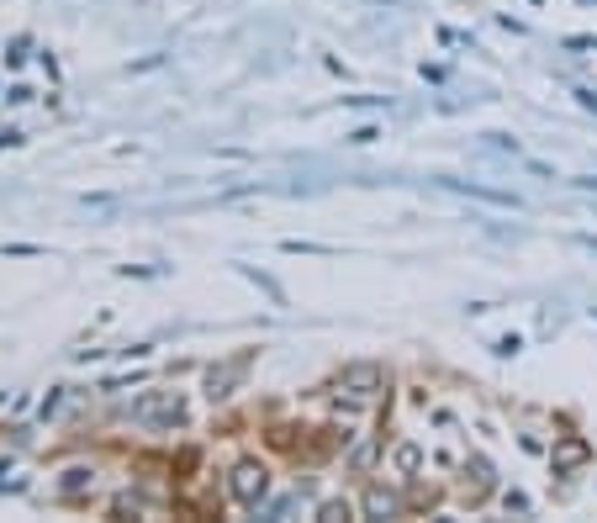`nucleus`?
<instances>
[{
  "mask_svg": "<svg viewBox=\"0 0 597 523\" xmlns=\"http://www.w3.org/2000/svg\"><path fill=\"white\" fill-rule=\"evenodd\" d=\"M391 391V376H386V365H370V360H354V365H344L339 376H333V391L328 397L344 407V413H360L365 402H376V397H386Z\"/></svg>",
  "mask_w": 597,
  "mask_h": 523,
  "instance_id": "obj_1",
  "label": "nucleus"
},
{
  "mask_svg": "<svg viewBox=\"0 0 597 523\" xmlns=\"http://www.w3.org/2000/svg\"><path fill=\"white\" fill-rule=\"evenodd\" d=\"M133 418L143 428H154V434H180V428H191V407H185L180 391H154V397H143L133 407Z\"/></svg>",
  "mask_w": 597,
  "mask_h": 523,
  "instance_id": "obj_2",
  "label": "nucleus"
},
{
  "mask_svg": "<svg viewBox=\"0 0 597 523\" xmlns=\"http://www.w3.org/2000/svg\"><path fill=\"white\" fill-rule=\"evenodd\" d=\"M228 497L238 502V508H259V502L270 497V465L259 455H244L228 465Z\"/></svg>",
  "mask_w": 597,
  "mask_h": 523,
  "instance_id": "obj_3",
  "label": "nucleus"
},
{
  "mask_svg": "<svg viewBox=\"0 0 597 523\" xmlns=\"http://www.w3.org/2000/svg\"><path fill=\"white\" fill-rule=\"evenodd\" d=\"M360 513L365 518H402L407 513V497L397 487H386V481H370V487L360 492Z\"/></svg>",
  "mask_w": 597,
  "mask_h": 523,
  "instance_id": "obj_4",
  "label": "nucleus"
},
{
  "mask_svg": "<svg viewBox=\"0 0 597 523\" xmlns=\"http://www.w3.org/2000/svg\"><path fill=\"white\" fill-rule=\"evenodd\" d=\"M460 492H465V502H487L492 492H497V471H492V460H481V455H471L460 465Z\"/></svg>",
  "mask_w": 597,
  "mask_h": 523,
  "instance_id": "obj_5",
  "label": "nucleus"
},
{
  "mask_svg": "<svg viewBox=\"0 0 597 523\" xmlns=\"http://www.w3.org/2000/svg\"><path fill=\"white\" fill-rule=\"evenodd\" d=\"M423 465H428V450L418 439H397V444H391V471H397V481H418Z\"/></svg>",
  "mask_w": 597,
  "mask_h": 523,
  "instance_id": "obj_6",
  "label": "nucleus"
},
{
  "mask_svg": "<svg viewBox=\"0 0 597 523\" xmlns=\"http://www.w3.org/2000/svg\"><path fill=\"white\" fill-rule=\"evenodd\" d=\"M592 460V444L587 439H561V444H555V450H550V465H555V476H566V471H582V465Z\"/></svg>",
  "mask_w": 597,
  "mask_h": 523,
  "instance_id": "obj_7",
  "label": "nucleus"
},
{
  "mask_svg": "<svg viewBox=\"0 0 597 523\" xmlns=\"http://www.w3.org/2000/svg\"><path fill=\"white\" fill-rule=\"evenodd\" d=\"M244 370H249V360H228L222 370H207V397H212V402H228L233 386L244 381Z\"/></svg>",
  "mask_w": 597,
  "mask_h": 523,
  "instance_id": "obj_8",
  "label": "nucleus"
},
{
  "mask_svg": "<svg viewBox=\"0 0 597 523\" xmlns=\"http://www.w3.org/2000/svg\"><path fill=\"white\" fill-rule=\"evenodd\" d=\"M80 492H96V465H69L64 481H59V497H80Z\"/></svg>",
  "mask_w": 597,
  "mask_h": 523,
  "instance_id": "obj_9",
  "label": "nucleus"
},
{
  "mask_svg": "<svg viewBox=\"0 0 597 523\" xmlns=\"http://www.w3.org/2000/svg\"><path fill=\"white\" fill-rule=\"evenodd\" d=\"M376 460H381V444H376V439H370V444H354V450H349V471H370Z\"/></svg>",
  "mask_w": 597,
  "mask_h": 523,
  "instance_id": "obj_10",
  "label": "nucleus"
},
{
  "mask_svg": "<svg viewBox=\"0 0 597 523\" xmlns=\"http://www.w3.org/2000/svg\"><path fill=\"white\" fill-rule=\"evenodd\" d=\"M354 513H360V502H349V497H328L317 508V518H354Z\"/></svg>",
  "mask_w": 597,
  "mask_h": 523,
  "instance_id": "obj_11",
  "label": "nucleus"
}]
</instances>
